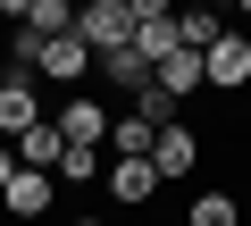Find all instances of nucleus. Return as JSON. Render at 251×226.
<instances>
[{"label":"nucleus","mask_w":251,"mask_h":226,"mask_svg":"<svg viewBox=\"0 0 251 226\" xmlns=\"http://www.w3.org/2000/svg\"><path fill=\"white\" fill-rule=\"evenodd\" d=\"M59 151H67V143H59V126H50V118H42L34 134H17V168H42V176H50V168H59Z\"/></svg>","instance_id":"12"},{"label":"nucleus","mask_w":251,"mask_h":226,"mask_svg":"<svg viewBox=\"0 0 251 226\" xmlns=\"http://www.w3.org/2000/svg\"><path fill=\"white\" fill-rule=\"evenodd\" d=\"M92 75H100L109 92H151V67H143V50H134V42L109 50V59H92Z\"/></svg>","instance_id":"9"},{"label":"nucleus","mask_w":251,"mask_h":226,"mask_svg":"<svg viewBox=\"0 0 251 226\" xmlns=\"http://www.w3.org/2000/svg\"><path fill=\"white\" fill-rule=\"evenodd\" d=\"M184 226H243V193L201 184V193H193V209H184Z\"/></svg>","instance_id":"10"},{"label":"nucleus","mask_w":251,"mask_h":226,"mask_svg":"<svg viewBox=\"0 0 251 226\" xmlns=\"http://www.w3.org/2000/svg\"><path fill=\"white\" fill-rule=\"evenodd\" d=\"M218 34H226V17H218V9H176V42H184V50H209Z\"/></svg>","instance_id":"14"},{"label":"nucleus","mask_w":251,"mask_h":226,"mask_svg":"<svg viewBox=\"0 0 251 226\" xmlns=\"http://www.w3.org/2000/svg\"><path fill=\"white\" fill-rule=\"evenodd\" d=\"M50 176H59V184H100V176H109V151H59Z\"/></svg>","instance_id":"15"},{"label":"nucleus","mask_w":251,"mask_h":226,"mask_svg":"<svg viewBox=\"0 0 251 226\" xmlns=\"http://www.w3.org/2000/svg\"><path fill=\"white\" fill-rule=\"evenodd\" d=\"M42 118H50V109H42V84H34V67H0V143L34 134Z\"/></svg>","instance_id":"3"},{"label":"nucleus","mask_w":251,"mask_h":226,"mask_svg":"<svg viewBox=\"0 0 251 226\" xmlns=\"http://www.w3.org/2000/svg\"><path fill=\"white\" fill-rule=\"evenodd\" d=\"M109 159H151V126L126 109V118H109Z\"/></svg>","instance_id":"13"},{"label":"nucleus","mask_w":251,"mask_h":226,"mask_svg":"<svg viewBox=\"0 0 251 226\" xmlns=\"http://www.w3.org/2000/svg\"><path fill=\"white\" fill-rule=\"evenodd\" d=\"M151 84H159V92H168V100H176V109H184V100H193V92H209V84H201V50H176V59H168V67H159V75H151Z\"/></svg>","instance_id":"11"},{"label":"nucleus","mask_w":251,"mask_h":226,"mask_svg":"<svg viewBox=\"0 0 251 226\" xmlns=\"http://www.w3.org/2000/svg\"><path fill=\"white\" fill-rule=\"evenodd\" d=\"M134 50H143V67L159 75L184 42H176V9H168V0H134Z\"/></svg>","instance_id":"5"},{"label":"nucleus","mask_w":251,"mask_h":226,"mask_svg":"<svg viewBox=\"0 0 251 226\" xmlns=\"http://www.w3.org/2000/svg\"><path fill=\"white\" fill-rule=\"evenodd\" d=\"M75 42L92 59L126 50V42H134V0H84V9H75Z\"/></svg>","instance_id":"1"},{"label":"nucleus","mask_w":251,"mask_h":226,"mask_svg":"<svg viewBox=\"0 0 251 226\" xmlns=\"http://www.w3.org/2000/svg\"><path fill=\"white\" fill-rule=\"evenodd\" d=\"M9 176H17V143H0V193H9Z\"/></svg>","instance_id":"17"},{"label":"nucleus","mask_w":251,"mask_h":226,"mask_svg":"<svg viewBox=\"0 0 251 226\" xmlns=\"http://www.w3.org/2000/svg\"><path fill=\"white\" fill-rule=\"evenodd\" d=\"M151 176H159V184H184V176H201V134H193L184 118L151 134Z\"/></svg>","instance_id":"6"},{"label":"nucleus","mask_w":251,"mask_h":226,"mask_svg":"<svg viewBox=\"0 0 251 226\" xmlns=\"http://www.w3.org/2000/svg\"><path fill=\"white\" fill-rule=\"evenodd\" d=\"M67 226H109V218H100V209H75V218H67Z\"/></svg>","instance_id":"18"},{"label":"nucleus","mask_w":251,"mask_h":226,"mask_svg":"<svg viewBox=\"0 0 251 226\" xmlns=\"http://www.w3.org/2000/svg\"><path fill=\"white\" fill-rule=\"evenodd\" d=\"M50 126H59L67 151H109V109H100V92H59Z\"/></svg>","instance_id":"2"},{"label":"nucleus","mask_w":251,"mask_h":226,"mask_svg":"<svg viewBox=\"0 0 251 226\" xmlns=\"http://www.w3.org/2000/svg\"><path fill=\"white\" fill-rule=\"evenodd\" d=\"M134 118H143L151 134H159V126H176V100H168V92L151 84V92H134Z\"/></svg>","instance_id":"16"},{"label":"nucleus","mask_w":251,"mask_h":226,"mask_svg":"<svg viewBox=\"0 0 251 226\" xmlns=\"http://www.w3.org/2000/svg\"><path fill=\"white\" fill-rule=\"evenodd\" d=\"M201 84H209V92H251V34L226 25V34L201 50Z\"/></svg>","instance_id":"4"},{"label":"nucleus","mask_w":251,"mask_h":226,"mask_svg":"<svg viewBox=\"0 0 251 226\" xmlns=\"http://www.w3.org/2000/svg\"><path fill=\"white\" fill-rule=\"evenodd\" d=\"M50 201H59V176L17 168V176H9V193H0V218H50Z\"/></svg>","instance_id":"7"},{"label":"nucleus","mask_w":251,"mask_h":226,"mask_svg":"<svg viewBox=\"0 0 251 226\" xmlns=\"http://www.w3.org/2000/svg\"><path fill=\"white\" fill-rule=\"evenodd\" d=\"M100 184H109V201H117V209H143V201L159 193L151 159H109V176H100Z\"/></svg>","instance_id":"8"}]
</instances>
